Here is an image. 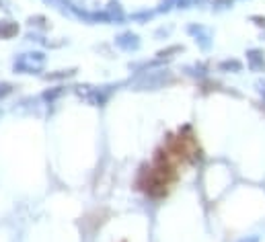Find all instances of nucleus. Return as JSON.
I'll use <instances>...</instances> for the list:
<instances>
[{
	"mask_svg": "<svg viewBox=\"0 0 265 242\" xmlns=\"http://www.w3.org/2000/svg\"><path fill=\"white\" fill-rule=\"evenodd\" d=\"M247 58H249V66L253 70H265V60H263V52L261 50H251L247 54Z\"/></svg>",
	"mask_w": 265,
	"mask_h": 242,
	"instance_id": "obj_3",
	"label": "nucleus"
},
{
	"mask_svg": "<svg viewBox=\"0 0 265 242\" xmlns=\"http://www.w3.org/2000/svg\"><path fill=\"white\" fill-rule=\"evenodd\" d=\"M179 171L177 162L169 156L165 148L157 150L154 162L148 166H142L136 177V189L142 191L150 199H163L169 195L171 187L177 183Z\"/></svg>",
	"mask_w": 265,
	"mask_h": 242,
	"instance_id": "obj_1",
	"label": "nucleus"
},
{
	"mask_svg": "<svg viewBox=\"0 0 265 242\" xmlns=\"http://www.w3.org/2000/svg\"><path fill=\"white\" fill-rule=\"evenodd\" d=\"M240 68H242V64H240V62H236V60H226V62H222V64H220V70L240 72Z\"/></svg>",
	"mask_w": 265,
	"mask_h": 242,
	"instance_id": "obj_5",
	"label": "nucleus"
},
{
	"mask_svg": "<svg viewBox=\"0 0 265 242\" xmlns=\"http://www.w3.org/2000/svg\"><path fill=\"white\" fill-rule=\"evenodd\" d=\"M251 21H253L257 27H263V29H265V17H257V15H255V17H251Z\"/></svg>",
	"mask_w": 265,
	"mask_h": 242,
	"instance_id": "obj_6",
	"label": "nucleus"
},
{
	"mask_svg": "<svg viewBox=\"0 0 265 242\" xmlns=\"http://www.w3.org/2000/svg\"><path fill=\"white\" fill-rule=\"evenodd\" d=\"M17 31H19V27L15 23H11V21L0 23V37L3 39H11L13 35H17Z\"/></svg>",
	"mask_w": 265,
	"mask_h": 242,
	"instance_id": "obj_4",
	"label": "nucleus"
},
{
	"mask_svg": "<svg viewBox=\"0 0 265 242\" xmlns=\"http://www.w3.org/2000/svg\"><path fill=\"white\" fill-rule=\"evenodd\" d=\"M169 156L179 164V162H191L195 164L197 160H202V148L197 146L195 136L191 134V128H183L177 136H171L167 146H163Z\"/></svg>",
	"mask_w": 265,
	"mask_h": 242,
	"instance_id": "obj_2",
	"label": "nucleus"
}]
</instances>
